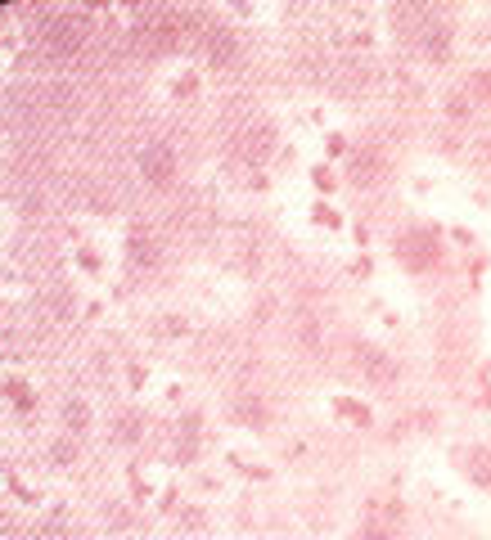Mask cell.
I'll return each instance as SVG.
<instances>
[{"mask_svg": "<svg viewBox=\"0 0 491 540\" xmlns=\"http://www.w3.org/2000/svg\"><path fill=\"white\" fill-rule=\"evenodd\" d=\"M145 176L154 180V185H167V180H172V153L163 149V144H158V149H145Z\"/></svg>", "mask_w": 491, "mask_h": 540, "instance_id": "5", "label": "cell"}, {"mask_svg": "<svg viewBox=\"0 0 491 540\" xmlns=\"http://www.w3.org/2000/svg\"><path fill=\"white\" fill-rule=\"evenodd\" d=\"M235 414H239V423H248V428H262V423H266V405L257 401V396H239Z\"/></svg>", "mask_w": 491, "mask_h": 540, "instance_id": "6", "label": "cell"}, {"mask_svg": "<svg viewBox=\"0 0 491 540\" xmlns=\"http://www.w3.org/2000/svg\"><path fill=\"white\" fill-rule=\"evenodd\" d=\"M397 257L406 261L410 270H433L437 261H442V243H437V234L428 230V225H419V230H410V234H401V243H397Z\"/></svg>", "mask_w": 491, "mask_h": 540, "instance_id": "1", "label": "cell"}, {"mask_svg": "<svg viewBox=\"0 0 491 540\" xmlns=\"http://www.w3.org/2000/svg\"><path fill=\"white\" fill-rule=\"evenodd\" d=\"M347 167H352V171H347V176H352V185H361V189L365 185H379L383 171H388V167H383V153L379 149H356Z\"/></svg>", "mask_w": 491, "mask_h": 540, "instance_id": "2", "label": "cell"}, {"mask_svg": "<svg viewBox=\"0 0 491 540\" xmlns=\"http://www.w3.org/2000/svg\"><path fill=\"white\" fill-rule=\"evenodd\" d=\"M361 369H365V374H370V378H374V383H379V387H388L392 378H397V365H392V360L383 356L379 347L361 351Z\"/></svg>", "mask_w": 491, "mask_h": 540, "instance_id": "3", "label": "cell"}, {"mask_svg": "<svg viewBox=\"0 0 491 540\" xmlns=\"http://www.w3.org/2000/svg\"><path fill=\"white\" fill-rule=\"evenodd\" d=\"M464 468L478 486H491V446H469L464 450Z\"/></svg>", "mask_w": 491, "mask_h": 540, "instance_id": "4", "label": "cell"}]
</instances>
